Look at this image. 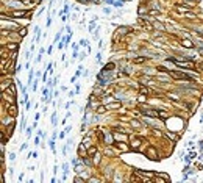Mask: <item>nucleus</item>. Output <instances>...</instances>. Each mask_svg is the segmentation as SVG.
<instances>
[{
	"label": "nucleus",
	"instance_id": "35",
	"mask_svg": "<svg viewBox=\"0 0 203 183\" xmlns=\"http://www.w3.org/2000/svg\"><path fill=\"white\" fill-rule=\"evenodd\" d=\"M142 2H144V0H142Z\"/></svg>",
	"mask_w": 203,
	"mask_h": 183
},
{
	"label": "nucleus",
	"instance_id": "21",
	"mask_svg": "<svg viewBox=\"0 0 203 183\" xmlns=\"http://www.w3.org/2000/svg\"><path fill=\"white\" fill-rule=\"evenodd\" d=\"M156 177H161V178H164L166 182H169V180H170V175H169V174H166V172H158V174H156Z\"/></svg>",
	"mask_w": 203,
	"mask_h": 183
},
{
	"label": "nucleus",
	"instance_id": "24",
	"mask_svg": "<svg viewBox=\"0 0 203 183\" xmlns=\"http://www.w3.org/2000/svg\"><path fill=\"white\" fill-rule=\"evenodd\" d=\"M130 124H131V127H134V128H139V127H141V122L133 121V119H131V122H130Z\"/></svg>",
	"mask_w": 203,
	"mask_h": 183
},
{
	"label": "nucleus",
	"instance_id": "23",
	"mask_svg": "<svg viewBox=\"0 0 203 183\" xmlns=\"http://www.w3.org/2000/svg\"><path fill=\"white\" fill-rule=\"evenodd\" d=\"M148 14H152V16H159V14H161V11H159V9H148Z\"/></svg>",
	"mask_w": 203,
	"mask_h": 183
},
{
	"label": "nucleus",
	"instance_id": "4",
	"mask_svg": "<svg viewBox=\"0 0 203 183\" xmlns=\"http://www.w3.org/2000/svg\"><path fill=\"white\" fill-rule=\"evenodd\" d=\"M138 22H139V25H141L142 28H147L148 31H153V30H155V27H153V24H150L148 21H145V19L142 17V16H139Z\"/></svg>",
	"mask_w": 203,
	"mask_h": 183
},
{
	"label": "nucleus",
	"instance_id": "27",
	"mask_svg": "<svg viewBox=\"0 0 203 183\" xmlns=\"http://www.w3.org/2000/svg\"><path fill=\"white\" fill-rule=\"evenodd\" d=\"M167 136L172 139V141H177V139H178V136H177V135H174V133H167Z\"/></svg>",
	"mask_w": 203,
	"mask_h": 183
},
{
	"label": "nucleus",
	"instance_id": "20",
	"mask_svg": "<svg viewBox=\"0 0 203 183\" xmlns=\"http://www.w3.org/2000/svg\"><path fill=\"white\" fill-rule=\"evenodd\" d=\"M114 69H116V64H114V63H108V64H105L103 71H109V72H112Z\"/></svg>",
	"mask_w": 203,
	"mask_h": 183
},
{
	"label": "nucleus",
	"instance_id": "19",
	"mask_svg": "<svg viewBox=\"0 0 203 183\" xmlns=\"http://www.w3.org/2000/svg\"><path fill=\"white\" fill-rule=\"evenodd\" d=\"M97 147H95V146H91V147H88V155L89 157H94L95 154H97Z\"/></svg>",
	"mask_w": 203,
	"mask_h": 183
},
{
	"label": "nucleus",
	"instance_id": "12",
	"mask_svg": "<svg viewBox=\"0 0 203 183\" xmlns=\"http://www.w3.org/2000/svg\"><path fill=\"white\" fill-rule=\"evenodd\" d=\"M114 139L116 141H127L128 136L125 133H114Z\"/></svg>",
	"mask_w": 203,
	"mask_h": 183
},
{
	"label": "nucleus",
	"instance_id": "30",
	"mask_svg": "<svg viewBox=\"0 0 203 183\" xmlns=\"http://www.w3.org/2000/svg\"><path fill=\"white\" fill-rule=\"evenodd\" d=\"M61 38V33H56V36H55V42H58V39Z\"/></svg>",
	"mask_w": 203,
	"mask_h": 183
},
{
	"label": "nucleus",
	"instance_id": "22",
	"mask_svg": "<svg viewBox=\"0 0 203 183\" xmlns=\"http://www.w3.org/2000/svg\"><path fill=\"white\" fill-rule=\"evenodd\" d=\"M169 99H172V100H175V102H178L180 100V96L178 94H175V92H169Z\"/></svg>",
	"mask_w": 203,
	"mask_h": 183
},
{
	"label": "nucleus",
	"instance_id": "33",
	"mask_svg": "<svg viewBox=\"0 0 203 183\" xmlns=\"http://www.w3.org/2000/svg\"><path fill=\"white\" fill-rule=\"evenodd\" d=\"M102 61V55H100V53H97V63H100Z\"/></svg>",
	"mask_w": 203,
	"mask_h": 183
},
{
	"label": "nucleus",
	"instance_id": "7",
	"mask_svg": "<svg viewBox=\"0 0 203 183\" xmlns=\"http://www.w3.org/2000/svg\"><path fill=\"white\" fill-rule=\"evenodd\" d=\"M116 149L120 152H130V147H127V144H125V141H120V142H116Z\"/></svg>",
	"mask_w": 203,
	"mask_h": 183
},
{
	"label": "nucleus",
	"instance_id": "13",
	"mask_svg": "<svg viewBox=\"0 0 203 183\" xmlns=\"http://www.w3.org/2000/svg\"><path fill=\"white\" fill-rule=\"evenodd\" d=\"M148 58H145V56H136V58H133V64H142V63H145Z\"/></svg>",
	"mask_w": 203,
	"mask_h": 183
},
{
	"label": "nucleus",
	"instance_id": "26",
	"mask_svg": "<svg viewBox=\"0 0 203 183\" xmlns=\"http://www.w3.org/2000/svg\"><path fill=\"white\" fill-rule=\"evenodd\" d=\"M109 110H117V108H120V104H117V102H116V104H112V105H109L108 106Z\"/></svg>",
	"mask_w": 203,
	"mask_h": 183
},
{
	"label": "nucleus",
	"instance_id": "2",
	"mask_svg": "<svg viewBox=\"0 0 203 183\" xmlns=\"http://www.w3.org/2000/svg\"><path fill=\"white\" fill-rule=\"evenodd\" d=\"M25 16H30V11H27L25 8H21V9H13V11L8 14V17L21 19V17H25Z\"/></svg>",
	"mask_w": 203,
	"mask_h": 183
},
{
	"label": "nucleus",
	"instance_id": "3",
	"mask_svg": "<svg viewBox=\"0 0 203 183\" xmlns=\"http://www.w3.org/2000/svg\"><path fill=\"white\" fill-rule=\"evenodd\" d=\"M145 155H147L148 160H152V161H158V160H159L158 154H156V149L153 147V146H150V147L145 150Z\"/></svg>",
	"mask_w": 203,
	"mask_h": 183
},
{
	"label": "nucleus",
	"instance_id": "31",
	"mask_svg": "<svg viewBox=\"0 0 203 183\" xmlns=\"http://www.w3.org/2000/svg\"><path fill=\"white\" fill-rule=\"evenodd\" d=\"M9 160H11V161H14V160H16V155H14V154H9Z\"/></svg>",
	"mask_w": 203,
	"mask_h": 183
},
{
	"label": "nucleus",
	"instance_id": "1",
	"mask_svg": "<svg viewBox=\"0 0 203 183\" xmlns=\"http://www.w3.org/2000/svg\"><path fill=\"white\" fill-rule=\"evenodd\" d=\"M169 61H172L175 66H178V67H184V69H189V71H192V69H195V64L191 61V59H178L175 58V56H170L169 58Z\"/></svg>",
	"mask_w": 203,
	"mask_h": 183
},
{
	"label": "nucleus",
	"instance_id": "14",
	"mask_svg": "<svg viewBox=\"0 0 203 183\" xmlns=\"http://www.w3.org/2000/svg\"><path fill=\"white\" fill-rule=\"evenodd\" d=\"M138 14H139V16L148 14V8H147V6H144V5H139V8H138Z\"/></svg>",
	"mask_w": 203,
	"mask_h": 183
},
{
	"label": "nucleus",
	"instance_id": "29",
	"mask_svg": "<svg viewBox=\"0 0 203 183\" xmlns=\"http://www.w3.org/2000/svg\"><path fill=\"white\" fill-rule=\"evenodd\" d=\"M74 182H77V183H83V182H85V178H81V177H78V175H77V177L74 178Z\"/></svg>",
	"mask_w": 203,
	"mask_h": 183
},
{
	"label": "nucleus",
	"instance_id": "28",
	"mask_svg": "<svg viewBox=\"0 0 203 183\" xmlns=\"http://www.w3.org/2000/svg\"><path fill=\"white\" fill-rule=\"evenodd\" d=\"M52 125H56V113L52 114Z\"/></svg>",
	"mask_w": 203,
	"mask_h": 183
},
{
	"label": "nucleus",
	"instance_id": "18",
	"mask_svg": "<svg viewBox=\"0 0 203 183\" xmlns=\"http://www.w3.org/2000/svg\"><path fill=\"white\" fill-rule=\"evenodd\" d=\"M106 110H108V106H105V105H99L97 108H95V113H97V114H103V113H106Z\"/></svg>",
	"mask_w": 203,
	"mask_h": 183
},
{
	"label": "nucleus",
	"instance_id": "34",
	"mask_svg": "<svg viewBox=\"0 0 203 183\" xmlns=\"http://www.w3.org/2000/svg\"><path fill=\"white\" fill-rule=\"evenodd\" d=\"M105 2H106V3H111V5H112V3H116L114 0H105Z\"/></svg>",
	"mask_w": 203,
	"mask_h": 183
},
{
	"label": "nucleus",
	"instance_id": "6",
	"mask_svg": "<svg viewBox=\"0 0 203 183\" xmlns=\"http://www.w3.org/2000/svg\"><path fill=\"white\" fill-rule=\"evenodd\" d=\"M139 146H142V138H136V136H131V149H133V150H138Z\"/></svg>",
	"mask_w": 203,
	"mask_h": 183
},
{
	"label": "nucleus",
	"instance_id": "5",
	"mask_svg": "<svg viewBox=\"0 0 203 183\" xmlns=\"http://www.w3.org/2000/svg\"><path fill=\"white\" fill-rule=\"evenodd\" d=\"M3 105H5L6 106V111H8V114L9 116H13V118H16V116H17V106H16V104H8V105H6V104H3Z\"/></svg>",
	"mask_w": 203,
	"mask_h": 183
},
{
	"label": "nucleus",
	"instance_id": "25",
	"mask_svg": "<svg viewBox=\"0 0 203 183\" xmlns=\"http://www.w3.org/2000/svg\"><path fill=\"white\" fill-rule=\"evenodd\" d=\"M92 161H94V164H99V163H100V155H99V152L94 155V160H92Z\"/></svg>",
	"mask_w": 203,
	"mask_h": 183
},
{
	"label": "nucleus",
	"instance_id": "11",
	"mask_svg": "<svg viewBox=\"0 0 203 183\" xmlns=\"http://www.w3.org/2000/svg\"><path fill=\"white\" fill-rule=\"evenodd\" d=\"M150 22L153 24V27H155V28H159V30H161V31H166V25H164V24H161V22L155 21V19H152Z\"/></svg>",
	"mask_w": 203,
	"mask_h": 183
},
{
	"label": "nucleus",
	"instance_id": "10",
	"mask_svg": "<svg viewBox=\"0 0 203 183\" xmlns=\"http://www.w3.org/2000/svg\"><path fill=\"white\" fill-rule=\"evenodd\" d=\"M80 146H85L86 149L88 147H91L92 146V139H91V136H85V138H83V141H81V144Z\"/></svg>",
	"mask_w": 203,
	"mask_h": 183
},
{
	"label": "nucleus",
	"instance_id": "32",
	"mask_svg": "<svg viewBox=\"0 0 203 183\" xmlns=\"http://www.w3.org/2000/svg\"><path fill=\"white\" fill-rule=\"evenodd\" d=\"M103 11H105L106 14H109V13H111V8H103Z\"/></svg>",
	"mask_w": 203,
	"mask_h": 183
},
{
	"label": "nucleus",
	"instance_id": "8",
	"mask_svg": "<svg viewBox=\"0 0 203 183\" xmlns=\"http://www.w3.org/2000/svg\"><path fill=\"white\" fill-rule=\"evenodd\" d=\"M139 94H144V96H150V94H156L153 89H150V88H147V86H141L139 88Z\"/></svg>",
	"mask_w": 203,
	"mask_h": 183
},
{
	"label": "nucleus",
	"instance_id": "16",
	"mask_svg": "<svg viewBox=\"0 0 203 183\" xmlns=\"http://www.w3.org/2000/svg\"><path fill=\"white\" fill-rule=\"evenodd\" d=\"M158 118H159V119H169V118H170V114H169L167 111H162V110H158Z\"/></svg>",
	"mask_w": 203,
	"mask_h": 183
},
{
	"label": "nucleus",
	"instance_id": "17",
	"mask_svg": "<svg viewBox=\"0 0 203 183\" xmlns=\"http://www.w3.org/2000/svg\"><path fill=\"white\" fill-rule=\"evenodd\" d=\"M16 33H17L19 38H25V36H27V28H25V27H22V28H17V30H16Z\"/></svg>",
	"mask_w": 203,
	"mask_h": 183
},
{
	"label": "nucleus",
	"instance_id": "9",
	"mask_svg": "<svg viewBox=\"0 0 203 183\" xmlns=\"http://www.w3.org/2000/svg\"><path fill=\"white\" fill-rule=\"evenodd\" d=\"M105 144H108V146L114 144V135H111V133H105Z\"/></svg>",
	"mask_w": 203,
	"mask_h": 183
},
{
	"label": "nucleus",
	"instance_id": "15",
	"mask_svg": "<svg viewBox=\"0 0 203 183\" xmlns=\"http://www.w3.org/2000/svg\"><path fill=\"white\" fill-rule=\"evenodd\" d=\"M181 44H183V47H186V49H192V47H194V42H192L191 39H183Z\"/></svg>",
	"mask_w": 203,
	"mask_h": 183
}]
</instances>
